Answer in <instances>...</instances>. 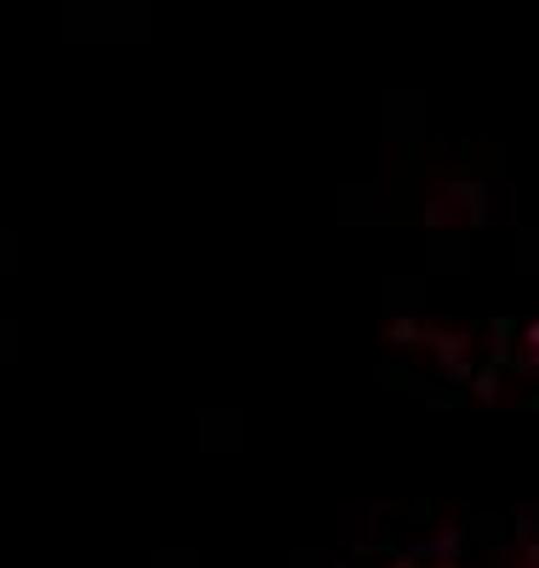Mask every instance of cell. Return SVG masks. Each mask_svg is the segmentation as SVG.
<instances>
[{"label":"cell","mask_w":539,"mask_h":568,"mask_svg":"<svg viewBox=\"0 0 539 568\" xmlns=\"http://www.w3.org/2000/svg\"><path fill=\"white\" fill-rule=\"evenodd\" d=\"M404 568H449V562H404Z\"/></svg>","instance_id":"obj_1"}]
</instances>
